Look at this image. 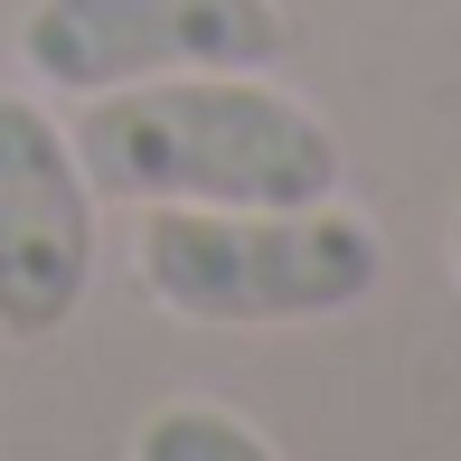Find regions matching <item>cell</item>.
<instances>
[{"mask_svg":"<svg viewBox=\"0 0 461 461\" xmlns=\"http://www.w3.org/2000/svg\"><path fill=\"white\" fill-rule=\"evenodd\" d=\"M76 132L38 95H0V339L38 348L86 311L104 217Z\"/></svg>","mask_w":461,"mask_h":461,"instance_id":"277c9868","label":"cell"},{"mask_svg":"<svg viewBox=\"0 0 461 461\" xmlns=\"http://www.w3.org/2000/svg\"><path fill=\"white\" fill-rule=\"evenodd\" d=\"M141 292L198 330H311L386 292V236L339 198L141 207Z\"/></svg>","mask_w":461,"mask_h":461,"instance_id":"7a4b0ae2","label":"cell"},{"mask_svg":"<svg viewBox=\"0 0 461 461\" xmlns=\"http://www.w3.org/2000/svg\"><path fill=\"white\" fill-rule=\"evenodd\" d=\"M443 255H452V283H461V207H452V236H443Z\"/></svg>","mask_w":461,"mask_h":461,"instance_id":"8992f818","label":"cell"},{"mask_svg":"<svg viewBox=\"0 0 461 461\" xmlns=\"http://www.w3.org/2000/svg\"><path fill=\"white\" fill-rule=\"evenodd\" d=\"M292 48L283 0H29L19 67L38 95H113L198 67H274Z\"/></svg>","mask_w":461,"mask_h":461,"instance_id":"3957f363","label":"cell"},{"mask_svg":"<svg viewBox=\"0 0 461 461\" xmlns=\"http://www.w3.org/2000/svg\"><path fill=\"white\" fill-rule=\"evenodd\" d=\"M132 461H283V443L264 424H245L236 405L188 395V405H160L132 424Z\"/></svg>","mask_w":461,"mask_h":461,"instance_id":"5b68a950","label":"cell"},{"mask_svg":"<svg viewBox=\"0 0 461 461\" xmlns=\"http://www.w3.org/2000/svg\"><path fill=\"white\" fill-rule=\"evenodd\" d=\"M95 198L122 207H302L339 198V132L302 95L264 86V67H198L151 86L86 95L76 122Z\"/></svg>","mask_w":461,"mask_h":461,"instance_id":"6da1fadb","label":"cell"}]
</instances>
